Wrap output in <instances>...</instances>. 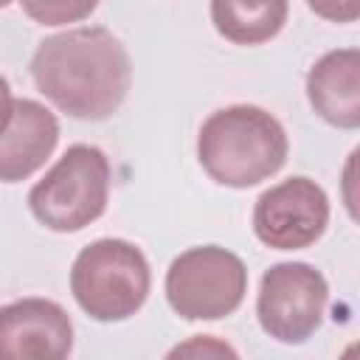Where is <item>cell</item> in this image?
I'll return each mask as SVG.
<instances>
[{"instance_id":"cell-1","label":"cell","mask_w":360,"mask_h":360,"mask_svg":"<svg viewBox=\"0 0 360 360\" xmlns=\"http://www.w3.org/2000/svg\"><path fill=\"white\" fill-rule=\"evenodd\" d=\"M37 90L82 121L110 118L132 82L129 53L107 28H73L45 37L31 56Z\"/></svg>"},{"instance_id":"cell-2","label":"cell","mask_w":360,"mask_h":360,"mask_svg":"<svg viewBox=\"0 0 360 360\" xmlns=\"http://www.w3.org/2000/svg\"><path fill=\"white\" fill-rule=\"evenodd\" d=\"M197 158L211 180L248 188L276 174L287 160V132L267 110L233 104L211 112L197 138Z\"/></svg>"},{"instance_id":"cell-3","label":"cell","mask_w":360,"mask_h":360,"mask_svg":"<svg viewBox=\"0 0 360 360\" xmlns=\"http://www.w3.org/2000/svg\"><path fill=\"white\" fill-rule=\"evenodd\" d=\"M70 290L90 318L124 321L135 315L149 295L146 256L132 242L98 239L76 256Z\"/></svg>"},{"instance_id":"cell-4","label":"cell","mask_w":360,"mask_h":360,"mask_svg":"<svg viewBox=\"0 0 360 360\" xmlns=\"http://www.w3.org/2000/svg\"><path fill=\"white\" fill-rule=\"evenodd\" d=\"M110 163L101 149L76 143L31 188L28 208L51 231L73 233L96 222L107 208Z\"/></svg>"},{"instance_id":"cell-5","label":"cell","mask_w":360,"mask_h":360,"mask_svg":"<svg viewBox=\"0 0 360 360\" xmlns=\"http://www.w3.org/2000/svg\"><path fill=\"white\" fill-rule=\"evenodd\" d=\"M248 290L242 259L225 248L205 245L180 253L166 273L169 307L186 321H217L231 315Z\"/></svg>"},{"instance_id":"cell-6","label":"cell","mask_w":360,"mask_h":360,"mask_svg":"<svg viewBox=\"0 0 360 360\" xmlns=\"http://www.w3.org/2000/svg\"><path fill=\"white\" fill-rule=\"evenodd\" d=\"M326 301V278L312 264L281 262L262 276L256 315L270 338L281 343H304L321 326Z\"/></svg>"},{"instance_id":"cell-7","label":"cell","mask_w":360,"mask_h":360,"mask_svg":"<svg viewBox=\"0 0 360 360\" xmlns=\"http://www.w3.org/2000/svg\"><path fill=\"white\" fill-rule=\"evenodd\" d=\"M329 222V200L309 177H290L267 188L253 208V231L273 250L309 248Z\"/></svg>"},{"instance_id":"cell-8","label":"cell","mask_w":360,"mask_h":360,"mask_svg":"<svg viewBox=\"0 0 360 360\" xmlns=\"http://www.w3.org/2000/svg\"><path fill=\"white\" fill-rule=\"evenodd\" d=\"M73 346L68 312L48 298L0 307V360H62Z\"/></svg>"},{"instance_id":"cell-9","label":"cell","mask_w":360,"mask_h":360,"mask_svg":"<svg viewBox=\"0 0 360 360\" xmlns=\"http://www.w3.org/2000/svg\"><path fill=\"white\" fill-rule=\"evenodd\" d=\"M59 124L48 107L31 98H17L6 129L0 132V180L17 183L34 174L53 152Z\"/></svg>"},{"instance_id":"cell-10","label":"cell","mask_w":360,"mask_h":360,"mask_svg":"<svg viewBox=\"0 0 360 360\" xmlns=\"http://www.w3.org/2000/svg\"><path fill=\"white\" fill-rule=\"evenodd\" d=\"M307 96L323 121L340 129L360 127V53L354 48L323 53L307 76Z\"/></svg>"},{"instance_id":"cell-11","label":"cell","mask_w":360,"mask_h":360,"mask_svg":"<svg viewBox=\"0 0 360 360\" xmlns=\"http://www.w3.org/2000/svg\"><path fill=\"white\" fill-rule=\"evenodd\" d=\"M287 8V0H211V20L228 42L259 45L284 28Z\"/></svg>"},{"instance_id":"cell-12","label":"cell","mask_w":360,"mask_h":360,"mask_svg":"<svg viewBox=\"0 0 360 360\" xmlns=\"http://www.w3.org/2000/svg\"><path fill=\"white\" fill-rule=\"evenodd\" d=\"M98 0H20L22 11L39 25H65L84 20Z\"/></svg>"},{"instance_id":"cell-13","label":"cell","mask_w":360,"mask_h":360,"mask_svg":"<svg viewBox=\"0 0 360 360\" xmlns=\"http://www.w3.org/2000/svg\"><path fill=\"white\" fill-rule=\"evenodd\" d=\"M307 6L332 22H354L360 17V0H307Z\"/></svg>"},{"instance_id":"cell-14","label":"cell","mask_w":360,"mask_h":360,"mask_svg":"<svg viewBox=\"0 0 360 360\" xmlns=\"http://www.w3.org/2000/svg\"><path fill=\"white\" fill-rule=\"evenodd\" d=\"M11 110H14V98H11V90H8V82L0 76V132L6 129V124L11 118Z\"/></svg>"},{"instance_id":"cell-15","label":"cell","mask_w":360,"mask_h":360,"mask_svg":"<svg viewBox=\"0 0 360 360\" xmlns=\"http://www.w3.org/2000/svg\"><path fill=\"white\" fill-rule=\"evenodd\" d=\"M8 3H11V0H0V8H3V6H8Z\"/></svg>"}]
</instances>
